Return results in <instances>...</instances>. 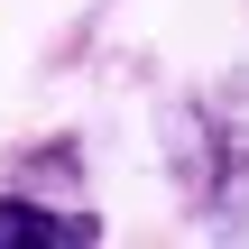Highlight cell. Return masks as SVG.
I'll list each match as a JSON object with an SVG mask.
<instances>
[{"instance_id":"cell-1","label":"cell","mask_w":249,"mask_h":249,"mask_svg":"<svg viewBox=\"0 0 249 249\" xmlns=\"http://www.w3.org/2000/svg\"><path fill=\"white\" fill-rule=\"evenodd\" d=\"M166 157H176V185H185V203L203 222H249V102L240 92L231 102L222 92L185 102Z\"/></svg>"},{"instance_id":"cell-2","label":"cell","mask_w":249,"mask_h":249,"mask_svg":"<svg viewBox=\"0 0 249 249\" xmlns=\"http://www.w3.org/2000/svg\"><path fill=\"white\" fill-rule=\"evenodd\" d=\"M102 213L83 203H46V194H0V249H92Z\"/></svg>"}]
</instances>
